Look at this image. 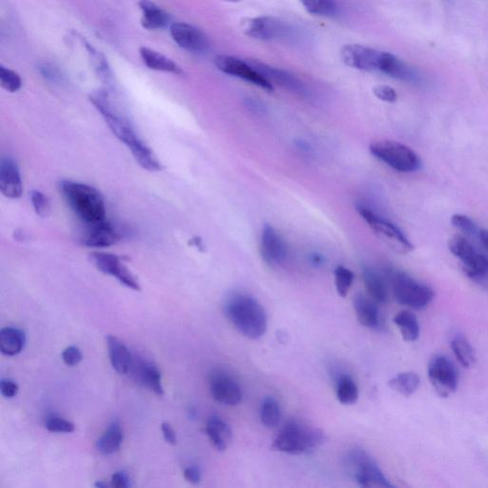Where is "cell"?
<instances>
[{
    "instance_id": "1",
    "label": "cell",
    "mask_w": 488,
    "mask_h": 488,
    "mask_svg": "<svg viewBox=\"0 0 488 488\" xmlns=\"http://www.w3.org/2000/svg\"><path fill=\"white\" fill-rule=\"evenodd\" d=\"M91 101L103 117L112 133L127 146L140 166L149 172H159L162 170L161 162L141 140L129 119L114 105L106 91L98 90L93 93Z\"/></svg>"
},
{
    "instance_id": "2",
    "label": "cell",
    "mask_w": 488,
    "mask_h": 488,
    "mask_svg": "<svg viewBox=\"0 0 488 488\" xmlns=\"http://www.w3.org/2000/svg\"><path fill=\"white\" fill-rule=\"evenodd\" d=\"M224 313L237 331L244 337L258 340L268 330V316L257 298L242 293L232 296L226 301Z\"/></svg>"
},
{
    "instance_id": "3",
    "label": "cell",
    "mask_w": 488,
    "mask_h": 488,
    "mask_svg": "<svg viewBox=\"0 0 488 488\" xmlns=\"http://www.w3.org/2000/svg\"><path fill=\"white\" fill-rule=\"evenodd\" d=\"M60 191L69 207L85 225L106 220L105 202L98 189L79 181L64 180Z\"/></svg>"
},
{
    "instance_id": "4",
    "label": "cell",
    "mask_w": 488,
    "mask_h": 488,
    "mask_svg": "<svg viewBox=\"0 0 488 488\" xmlns=\"http://www.w3.org/2000/svg\"><path fill=\"white\" fill-rule=\"evenodd\" d=\"M324 441L325 436L321 429L300 418H292L279 431L272 448L291 455L310 454Z\"/></svg>"
},
{
    "instance_id": "5",
    "label": "cell",
    "mask_w": 488,
    "mask_h": 488,
    "mask_svg": "<svg viewBox=\"0 0 488 488\" xmlns=\"http://www.w3.org/2000/svg\"><path fill=\"white\" fill-rule=\"evenodd\" d=\"M345 468L349 476L361 487H393L374 459L362 448H354L346 453Z\"/></svg>"
},
{
    "instance_id": "6",
    "label": "cell",
    "mask_w": 488,
    "mask_h": 488,
    "mask_svg": "<svg viewBox=\"0 0 488 488\" xmlns=\"http://www.w3.org/2000/svg\"><path fill=\"white\" fill-rule=\"evenodd\" d=\"M389 279L394 297L400 305L423 309L434 300L435 294L431 287L416 281L404 272L391 270L389 272Z\"/></svg>"
},
{
    "instance_id": "7",
    "label": "cell",
    "mask_w": 488,
    "mask_h": 488,
    "mask_svg": "<svg viewBox=\"0 0 488 488\" xmlns=\"http://www.w3.org/2000/svg\"><path fill=\"white\" fill-rule=\"evenodd\" d=\"M370 152L383 164L398 172H415L421 167L420 157L411 148L397 141H376L370 145Z\"/></svg>"
},
{
    "instance_id": "8",
    "label": "cell",
    "mask_w": 488,
    "mask_h": 488,
    "mask_svg": "<svg viewBox=\"0 0 488 488\" xmlns=\"http://www.w3.org/2000/svg\"><path fill=\"white\" fill-rule=\"evenodd\" d=\"M358 212L373 232L395 252L405 255L414 249L409 239L391 221L364 206H358Z\"/></svg>"
},
{
    "instance_id": "9",
    "label": "cell",
    "mask_w": 488,
    "mask_h": 488,
    "mask_svg": "<svg viewBox=\"0 0 488 488\" xmlns=\"http://www.w3.org/2000/svg\"><path fill=\"white\" fill-rule=\"evenodd\" d=\"M242 30L261 41H286L294 36V30L288 24L270 17L248 18L242 23Z\"/></svg>"
},
{
    "instance_id": "10",
    "label": "cell",
    "mask_w": 488,
    "mask_h": 488,
    "mask_svg": "<svg viewBox=\"0 0 488 488\" xmlns=\"http://www.w3.org/2000/svg\"><path fill=\"white\" fill-rule=\"evenodd\" d=\"M90 260L98 270L114 277L121 284L135 291H140V282L119 256L108 252L95 251L91 253Z\"/></svg>"
},
{
    "instance_id": "11",
    "label": "cell",
    "mask_w": 488,
    "mask_h": 488,
    "mask_svg": "<svg viewBox=\"0 0 488 488\" xmlns=\"http://www.w3.org/2000/svg\"><path fill=\"white\" fill-rule=\"evenodd\" d=\"M428 378L442 398L451 396L458 386V373L452 362L444 356H436L428 365Z\"/></svg>"
},
{
    "instance_id": "12",
    "label": "cell",
    "mask_w": 488,
    "mask_h": 488,
    "mask_svg": "<svg viewBox=\"0 0 488 488\" xmlns=\"http://www.w3.org/2000/svg\"><path fill=\"white\" fill-rule=\"evenodd\" d=\"M215 63L218 70L224 74L239 77V79L250 82V84L268 91V92H273L274 91L273 84L263 74L255 70L247 61L239 60V58L231 57V55H221L216 58Z\"/></svg>"
},
{
    "instance_id": "13",
    "label": "cell",
    "mask_w": 488,
    "mask_h": 488,
    "mask_svg": "<svg viewBox=\"0 0 488 488\" xmlns=\"http://www.w3.org/2000/svg\"><path fill=\"white\" fill-rule=\"evenodd\" d=\"M209 383L211 395L216 402L229 407H235L242 402V389L227 373L217 370L211 375Z\"/></svg>"
},
{
    "instance_id": "14",
    "label": "cell",
    "mask_w": 488,
    "mask_h": 488,
    "mask_svg": "<svg viewBox=\"0 0 488 488\" xmlns=\"http://www.w3.org/2000/svg\"><path fill=\"white\" fill-rule=\"evenodd\" d=\"M381 51L359 44H349L341 49V58L349 67L365 72H378Z\"/></svg>"
},
{
    "instance_id": "15",
    "label": "cell",
    "mask_w": 488,
    "mask_h": 488,
    "mask_svg": "<svg viewBox=\"0 0 488 488\" xmlns=\"http://www.w3.org/2000/svg\"><path fill=\"white\" fill-rule=\"evenodd\" d=\"M171 36L184 50L191 53H204L209 46L207 37L199 29L188 23L176 22L171 25Z\"/></svg>"
},
{
    "instance_id": "16",
    "label": "cell",
    "mask_w": 488,
    "mask_h": 488,
    "mask_svg": "<svg viewBox=\"0 0 488 488\" xmlns=\"http://www.w3.org/2000/svg\"><path fill=\"white\" fill-rule=\"evenodd\" d=\"M121 237L113 224L107 220L88 224L81 237L82 244L90 248H107L121 241Z\"/></svg>"
},
{
    "instance_id": "17",
    "label": "cell",
    "mask_w": 488,
    "mask_h": 488,
    "mask_svg": "<svg viewBox=\"0 0 488 488\" xmlns=\"http://www.w3.org/2000/svg\"><path fill=\"white\" fill-rule=\"evenodd\" d=\"M261 253L269 265H279L287 257V245L273 226L265 224L261 237Z\"/></svg>"
},
{
    "instance_id": "18",
    "label": "cell",
    "mask_w": 488,
    "mask_h": 488,
    "mask_svg": "<svg viewBox=\"0 0 488 488\" xmlns=\"http://www.w3.org/2000/svg\"><path fill=\"white\" fill-rule=\"evenodd\" d=\"M247 62L252 66L258 73L263 74L269 81L276 82L277 84L292 91L296 94L306 95L308 94V89L305 84L297 79L293 74L288 73L286 71L281 70V69L272 67L268 64L261 62V61L255 60H247Z\"/></svg>"
},
{
    "instance_id": "19",
    "label": "cell",
    "mask_w": 488,
    "mask_h": 488,
    "mask_svg": "<svg viewBox=\"0 0 488 488\" xmlns=\"http://www.w3.org/2000/svg\"><path fill=\"white\" fill-rule=\"evenodd\" d=\"M0 191L8 199H17L22 196L23 184L20 168L11 157H4L0 164Z\"/></svg>"
},
{
    "instance_id": "20",
    "label": "cell",
    "mask_w": 488,
    "mask_h": 488,
    "mask_svg": "<svg viewBox=\"0 0 488 488\" xmlns=\"http://www.w3.org/2000/svg\"><path fill=\"white\" fill-rule=\"evenodd\" d=\"M130 371L140 385L146 386L159 396L164 395L161 371L156 365L143 360L137 362L133 359Z\"/></svg>"
},
{
    "instance_id": "21",
    "label": "cell",
    "mask_w": 488,
    "mask_h": 488,
    "mask_svg": "<svg viewBox=\"0 0 488 488\" xmlns=\"http://www.w3.org/2000/svg\"><path fill=\"white\" fill-rule=\"evenodd\" d=\"M106 340H107L108 353L112 367L119 374H127L130 371L133 359H134L129 349L114 336H108Z\"/></svg>"
},
{
    "instance_id": "22",
    "label": "cell",
    "mask_w": 488,
    "mask_h": 488,
    "mask_svg": "<svg viewBox=\"0 0 488 488\" xmlns=\"http://www.w3.org/2000/svg\"><path fill=\"white\" fill-rule=\"evenodd\" d=\"M377 303L373 298H368L364 295L355 298V313L360 324L371 329L380 327L381 316Z\"/></svg>"
},
{
    "instance_id": "23",
    "label": "cell",
    "mask_w": 488,
    "mask_h": 488,
    "mask_svg": "<svg viewBox=\"0 0 488 488\" xmlns=\"http://www.w3.org/2000/svg\"><path fill=\"white\" fill-rule=\"evenodd\" d=\"M378 72L402 81H412L417 77L411 68L388 52L381 53Z\"/></svg>"
},
{
    "instance_id": "24",
    "label": "cell",
    "mask_w": 488,
    "mask_h": 488,
    "mask_svg": "<svg viewBox=\"0 0 488 488\" xmlns=\"http://www.w3.org/2000/svg\"><path fill=\"white\" fill-rule=\"evenodd\" d=\"M206 433L213 447L220 452L225 451L233 439L230 426L217 416L210 418L207 421Z\"/></svg>"
},
{
    "instance_id": "25",
    "label": "cell",
    "mask_w": 488,
    "mask_h": 488,
    "mask_svg": "<svg viewBox=\"0 0 488 488\" xmlns=\"http://www.w3.org/2000/svg\"><path fill=\"white\" fill-rule=\"evenodd\" d=\"M140 7L143 11L141 24L144 28L148 30H159L166 27L170 22L169 15L150 0H140Z\"/></svg>"
},
{
    "instance_id": "26",
    "label": "cell",
    "mask_w": 488,
    "mask_h": 488,
    "mask_svg": "<svg viewBox=\"0 0 488 488\" xmlns=\"http://www.w3.org/2000/svg\"><path fill=\"white\" fill-rule=\"evenodd\" d=\"M140 57L143 58V62L148 68L152 70L165 72V73H172L175 74H183V70L174 60H170L169 58L156 52V51L149 49V48L143 47L140 51Z\"/></svg>"
},
{
    "instance_id": "27",
    "label": "cell",
    "mask_w": 488,
    "mask_h": 488,
    "mask_svg": "<svg viewBox=\"0 0 488 488\" xmlns=\"http://www.w3.org/2000/svg\"><path fill=\"white\" fill-rule=\"evenodd\" d=\"M362 277H364V285L370 297L378 303H388L389 293L385 279L370 268L364 269Z\"/></svg>"
},
{
    "instance_id": "28",
    "label": "cell",
    "mask_w": 488,
    "mask_h": 488,
    "mask_svg": "<svg viewBox=\"0 0 488 488\" xmlns=\"http://www.w3.org/2000/svg\"><path fill=\"white\" fill-rule=\"evenodd\" d=\"M122 441H124V432L119 421H114L109 426L107 430L104 432L103 436L98 440V451L103 455L114 454L121 449Z\"/></svg>"
},
{
    "instance_id": "29",
    "label": "cell",
    "mask_w": 488,
    "mask_h": 488,
    "mask_svg": "<svg viewBox=\"0 0 488 488\" xmlns=\"http://www.w3.org/2000/svg\"><path fill=\"white\" fill-rule=\"evenodd\" d=\"M25 341V334L18 328L5 327L0 331V350L6 356L20 354Z\"/></svg>"
},
{
    "instance_id": "30",
    "label": "cell",
    "mask_w": 488,
    "mask_h": 488,
    "mask_svg": "<svg viewBox=\"0 0 488 488\" xmlns=\"http://www.w3.org/2000/svg\"><path fill=\"white\" fill-rule=\"evenodd\" d=\"M405 341H416L420 337V324L417 317L409 311L399 312L393 319Z\"/></svg>"
},
{
    "instance_id": "31",
    "label": "cell",
    "mask_w": 488,
    "mask_h": 488,
    "mask_svg": "<svg viewBox=\"0 0 488 488\" xmlns=\"http://www.w3.org/2000/svg\"><path fill=\"white\" fill-rule=\"evenodd\" d=\"M420 377L413 372L401 373L388 381L391 389L404 397L412 396L420 388Z\"/></svg>"
},
{
    "instance_id": "32",
    "label": "cell",
    "mask_w": 488,
    "mask_h": 488,
    "mask_svg": "<svg viewBox=\"0 0 488 488\" xmlns=\"http://www.w3.org/2000/svg\"><path fill=\"white\" fill-rule=\"evenodd\" d=\"M338 401L341 404L351 405L359 399V389L353 378L348 375H341L336 383Z\"/></svg>"
},
{
    "instance_id": "33",
    "label": "cell",
    "mask_w": 488,
    "mask_h": 488,
    "mask_svg": "<svg viewBox=\"0 0 488 488\" xmlns=\"http://www.w3.org/2000/svg\"><path fill=\"white\" fill-rule=\"evenodd\" d=\"M451 348L461 367L469 368L475 364V353L469 341L463 336H456L451 341Z\"/></svg>"
},
{
    "instance_id": "34",
    "label": "cell",
    "mask_w": 488,
    "mask_h": 488,
    "mask_svg": "<svg viewBox=\"0 0 488 488\" xmlns=\"http://www.w3.org/2000/svg\"><path fill=\"white\" fill-rule=\"evenodd\" d=\"M261 421L266 428H273L279 425L282 418L281 407L273 397H268L261 402Z\"/></svg>"
},
{
    "instance_id": "35",
    "label": "cell",
    "mask_w": 488,
    "mask_h": 488,
    "mask_svg": "<svg viewBox=\"0 0 488 488\" xmlns=\"http://www.w3.org/2000/svg\"><path fill=\"white\" fill-rule=\"evenodd\" d=\"M461 263L463 271L470 278H482L488 275V258L480 254L478 251L466 261H461Z\"/></svg>"
},
{
    "instance_id": "36",
    "label": "cell",
    "mask_w": 488,
    "mask_h": 488,
    "mask_svg": "<svg viewBox=\"0 0 488 488\" xmlns=\"http://www.w3.org/2000/svg\"><path fill=\"white\" fill-rule=\"evenodd\" d=\"M309 14L321 17H333L338 13L337 0H301Z\"/></svg>"
},
{
    "instance_id": "37",
    "label": "cell",
    "mask_w": 488,
    "mask_h": 488,
    "mask_svg": "<svg viewBox=\"0 0 488 488\" xmlns=\"http://www.w3.org/2000/svg\"><path fill=\"white\" fill-rule=\"evenodd\" d=\"M336 290L338 296L345 298L353 284L354 274L345 266H338L334 271Z\"/></svg>"
},
{
    "instance_id": "38",
    "label": "cell",
    "mask_w": 488,
    "mask_h": 488,
    "mask_svg": "<svg viewBox=\"0 0 488 488\" xmlns=\"http://www.w3.org/2000/svg\"><path fill=\"white\" fill-rule=\"evenodd\" d=\"M450 251L452 254L457 257L461 261H466V258L473 255L477 250L475 249L471 242L463 237L455 236L451 237L448 242Z\"/></svg>"
},
{
    "instance_id": "39",
    "label": "cell",
    "mask_w": 488,
    "mask_h": 488,
    "mask_svg": "<svg viewBox=\"0 0 488 488\" xmlns=\"http://www.w3.org/2000/svg\"><path fill=\"white\" fill-rule=\"evenodd\" d=\"M0 84L4 89L10 93L18 92L22 86V81L20 74L9 68L0 67Z\"/></svg>"
},
{
    "instance_id": "40",
    "label": "cell",
    "mask_w": 488,
    "mask_h": 488,
    "mask_svg": "<svg viewBox=\"0 0 488 488\" xmlns=\"http://www.w3.org/2000/svg\"><path fill=\"white\" fill-rule=\"evenodd\" d=\"M31 199L37 216L46 218L50 215L51 204L49 199L45 196V194L39 190L32 191Z\"/></svg>"
},
{
    "instance_id": "41",
    "label": "cell",
    "mask_w": 488,
    "mask_h": 488,
    "mask_svg": "<svg viewBox=\"0 0 488 488\" xmlns=\"http://www.w3.org/2000/svg\"><path fill=\"white\" fill-rule=\"evenodd\" d=\"M45 428L54 433H72L74 431V425L71 421L57 416H51L45 423Z\"/></svg>"
},
{
    "instance_id": "42",
    "label": "cell",
    "mask_w": 488,
    "mask_h": 488,
    "mask_svg": "<svg viewBox=\"0 0 488 488\" xmlns=\"http://www.w3.org/2000/svg\"><path fill=\"white\" fill-rule=\"evenodd\" d=\"M451 223L454 227L458 228L459 230L463 231V233L468 235H471V236H475V235H479V228L477 224L474 223L473 220L468 217L466 215L456 214L453 216L451 218Z\"/></svg>"
},
{
    "instance_id": "43",
    "label": "cell",
    "mask_w": 488,
    "mask_h": 488,
    "mask_svg": "<svg viewBox=\"0 0 488 488\" xmlns=\"http://www.w3.org/2000/svg\"><path fill=\"white\" fill-rule=\"evenodd\" d=\"M373 93L376 97L385 103H394L398 100V95L396 91L388 85H378L373 89Z\"/></svg>"
},
{
    "instance_id": "44",
    "label": "cell",
    "mask_w": 488,
    "mask_h": 488,
    "mask_svg": "<svg viewBox=\"0 0 488 488\" xmlns=\"http://www.w3.org/2000/svg\"><path fill=\"white\" fill-rule=\"evenodd\" d=\"M62 360L68 367H77L82 360L81 351L76 346H70L63 351Z\"/></svg>"
},
{
    "instance_id": "45",
    "label": "cell",
    "mask_w": 488,
    "mask_h": 488,
    "mask_svg": "<svg viewBox=\"0 0 488 488\" xmlns=\"http://www.w3.org/2000/svg\"><path fill=\"white\" fill-rule=\"evenodd\" d=\"M0 391L5 398H14L18 392V383H15L14 381L2 380L0 383Z\"/></svg>"
},
{
    "instance_id": "46",
    "label": "cell",
    "mask_w": 488,
    "mask_h": 488,
    "mask_svg": "<svg viewBox=\"0 0 488 488\" xmlns=\"http://www.w3.org/2000/svg\"><path fill=\"white\" fill-rule=\"evenodd\" d=\"M112 487L116 488H127L130 487L129 476L124 471L116 472L112 476L111 480Z\"/></svg>"
},
{
    "instance_id": "47",
    "label": "cell",
    "mask_w": 488,
    "mask_h": 488,
    "mask_svg": "<svg viewBox=\"0 0 488 488\" xmlns=\"http://www.w3.org/2000/svg\"><path fill=\"white\" fill-rule=\"evenodd\" d=\"M184 479L192 484H199L202 481V474L197 468H186L183 472Z\"/></svg>"
},
{
    "instance_id": "48",
    "label": "cell",
    "mask_w": 488,
    "mask_h": 488,
    "mask_svg": "<svg viewBox=\"0 0 488 488\" xmlns=\"http://www.w3.org/2000/svg\"><path fill=\"white\" fill-rule=\"evenodd\" d=\"M161 430L162 433H164L165 442L172 445L177 444V436H176V432L174 429H173L172 426H171L170 423H162Z\"/></svg>"
},
{
    "instance_id": "49",
    "label": "cell",
    "mask_w": 488,
    "mask_h": 488,
    "mask_svg": "<svg viewBox=\"0 0 488 488\" xmlns=\"http://www.w3.org/2000/svg\"><path fill=\"white\" fill-rule=\"evenodd\" d=\"M480 241L488 251V229H481L479 232Z\"/></svg>"
},
{
    "instance_id": "50",
    "label": "cell",
    "mask_w": 488,
    "mask_h": 488,
    "mask_svg": "<svg viewBox=\"0 0 488 488\" xmlns=\"http://www.w3.org/2000/svg\"><path fill=\"white\" fill-rule=\"evenodd\" d=\"M192 244L194 245V246H196L197 248H199V249H202V248H204V244H202V241L199 239V237H194V239H192Z\"/></svg>"
},
{
    "instance_id": "51",
    "label": "cell",
    "mask_w": 488,
    "mask_h": 488,
    "mask_svg": "<svg viewBox=\"0 0 488 488\" xmlns=\"http://www.w3.org/2000/svg\"><path fill=\"white\" fill-rule=\"evenodd\" d=\"M312 261H313V263H315V265H321V263H322V258L321 257V256L314 255L312 256Z\"/></svg>"
},
{
    "instance_id": "52",
    "label": "cell",
    "mask_w": 488,
    "mask_h": 488,
    "mask_svg": "<svg viewBox=\"0 0 488 488\" xmlns=\"http://www.w3.org/2000/svg\"><path fill=\"white\" fill-rule=\"evenodd\" d=\"M95 487L98 488H107L112 487V485L107 484V482H98L97 484H95Z\"/></svg>"
},
{
    "instance_id": "53",
    "label": "cell",
    "mask_w": 488,
    "mask_h": 488,
    "mask_svg": "<svg viewBox=\"0 0 488 488\" xmlns=\"http://www.w3.org/2000/svg\"><path fill=\"white\" fill-rule=\"evenodd\" d=\"M225 1H229V2H239V1H241V0H225Z\"/></svg>"
}]
</instances>
